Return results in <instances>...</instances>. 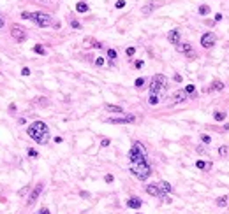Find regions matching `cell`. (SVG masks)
Here are the masks:
<instances>
[{
	"instance_id": "25",
	"label": "cell",
	"mask_w": 229,
	"mask_h": 214,
	"mask_svg": "<svg viewBox=\"0 0 229 214\" xmlns=\"http://www.w3.org/2000/svg\"><path fill=\"white\" fill-rule=\"evenodd\" d=\"M185 91H187L189 95H196V86H194V84H187V86H185Z\"/></svg>"
},
{
	"instance_id": "21",
	"label": "cell",
	"mask_w": 229,
	"mask_h": 214,
	"mask_svg": "<svg viewBox=\"0 0 229 214\" xmlns=\"http://www.w3.org/2000/svg\"><path fill=\"white\" fill-rule=\"evenodd\" d=\"M213 120H215V121H219V123H220V121H224V120H226V112L215 111V112H213Z\"/></svg>"
},
{
	"instance_id": "3",
	"label": "cell",
	"mask_w": 229,
	"mask_h": 214,
	"mask_svg": "<svg viewBox=\"0 0 229 214\" xmlns=\"http://www.w3.org/2000/svg\"><path fill=\"white\" fill-rule=\"evenodd\" d=\"M129 160H130V165L132 163H141V161H146V151L141 142H134L132 147L129 151Z\"/></svg>"
},
{
	"instance_id": "11",
	"label": "cell",
	"mask_w": 229,
	"mask_h": 214,
	"mask_svg": "<svg viewBox=\"0 0 229 214\" xmlns=\"http://www.w3.org/2000/svg\"><path fill=\"white\" fill-rule=\"evenodd\" d=\"M187 98H189V93L185 91V89H178V91H175L173 93V100L175 102H187Z\"/></svg>"
},
{
	"instance_id": "34",
	"label": "cell",
	"mask_w": 229,
	"mask_h": 214,
	"mask_svg": "<svg viewBox=\"0 0 229 214\" xmlns=\"http://www.w3.org/2000/svg\"><path fill=\"white\" fill-rule=\"evenodd\" d=\"M127 56H134V53H136V48H127Z\"/></svg>"
},
{
	"instance_id": "36",
	"label": "cell",
	"mask_w": 229,
	"mask_h": 214,
	"mask_svg": "<svg viewBox=\"0 0 229 214\" xmlns=\"http://www.w3.org/2000/svg\"><path fill=\"white\" fill-rule=\"evenodd\" d=\"M95 65H99V67H101V65H104V58H102V56L95 58Z\"/></svg>"
},
{
	"instance_id": "42",
	"label": "cell",
	"mask_w": 229,
	"mask_h": 214,
	"mask_svg": "<svg viewBox=\"0 0 229 214\" xmlns=\"http://www.w3.org/2000/svg\"><path fill=\"white\" fill-rule=\"evenodd\" d=\"M134 65H136V69H141V67H143V65H144V63H143V62H141V60H139V62H136Z\"/></svg>"
},
{
	"instance_id": "30",
	"label": "cell",
	"mask_w": 229,
	"mask_h": 214,
	"mask_svg": "<svg viewBox=\"0 0 229 214\" xmlns=\"http://www.w3.org/2000/svg\"><path fill=\"white\" fill-rule=\"evenodd\" d=\"M28 156H30V158H37V156H39V153H37L35 151V149H32V147H30V149H28Z\"/></svg>"
},
{
	"instance_id": "14",
	"label": "cell",
	"mask_w": 229,
	"mask_h": 214,
	"mask_svg": "<svg viewBox=\"0 0 229 214\" xmlns=\"http://www.w3.org/2000/svg\"><path fill=\"white\" fill-rule=\"evenodd\" d=\"M141 205H143V202L138 196H130L129 200H127V207H130V209H139Z\"/></svg>"
},
{
	"instance_id": "7",
	"label": "cell",
	"mask_w": 229,
	"mask_h": 214,
	"mask_svg": "<svg viewBox=\"0 0 229 214\" xmlns=\"http://www.w3.org/2000/svg\"><path fill=\"white\" fill-rule=\"evenodd\" d=\"M11 35L18 40V42H23V40L27 39V30L23 27H19L18 23H14L13 27H11Z\"/></svg>"
},
{
	"instance_id": "1",
	"label": "cell",
	"mask_w": 229,
	"mask_h": 214,
	"mask_svg": "<svg viewBox=\"0 0 229 214\" xmlns=\"http://www.w3.org/2000/svg\"><path fill=\"white\" fill-rule=\"evenodd\" d=\"M27 134L37 144H48V140H50V128L44 121H34L32 125H28Z\"/></svg>"
},
{
	"instance_id": "38",
	"label": "cell",
	"mask_w": 229,
	"mask_h": 214,
	"mask_svg": "<svg viewBox=\"0 0 229 214\" xmlns=\"http://www.w3.org/2000/svg\"><path fill=\"white\" fill-rule=\"evenodd\" d=\"M21 76H30V69H27V67H25V69L21 70Z\"/></svg>"
},
{
	"instance_id": "37",
	"label": "cell",
	"mask_w": 229,
	"mask_h": 214,
	"mask_svg": "<svg viewBox=\"0 0 229 214\" xmlns=\"http://www.w3.org/2000/svg\"><path fill=\"white\" fill-rule=\"evenodd\" d=\"M113 179H115V177H113L111 174H106V177H104V181H106V183H113Z\"/></svg>"
},
{
	"instance_id": "29",
	"label": "cell",
	"mask_w": 229,
	"mask_h": 214,
	"mask_svg": "<svg viewBox=\"0 0 229 214\" xmlns=\"http://www.w3.org/2000/svg\"><path fill=\"white\" fill-rule=\"evenodd\" d=\"M108 58L109 60H115V58H117V51H115V49H108Z\"/></svg>"
},
{
	"instance_id": "2",
	"label": "cell",
	"mask_w": 229,
	"mask_h": 214,
	"mask_svg": "<svg viewBox=\"0 0 229 214\" xmlns=\"http://www.w3.org/2000/svg\"><path fill=\"white\" fill-rule=\"evenodd\" d=\"M130 172L139 181H146L150 177V174H152V169H150V165L146 161H141V163H132L130 165Z\"/></svg>"
},
{
	"instance_id": "19",
	"label": "cell",
	"mask_w": 229,
	"mask_h": 214,
	"mask_svg": "<svg viewBox=\"0 0 229 214\" xmlns=\"http://www.w3.org/2000/svg\"><path fill=\"white\" fill-rule=\"evenodd\" d=\"M155 9V5L152 4V2H150V4H146V5H143V9H141V13L144 14V16H148L150 13H152V11Z\"/></svg>"
},
{
	"instance_id": "28",
	"label": "cell",
	"mask_w": 229,
	"mask_h": 214,
	"mask_svg": "<svg viewBox=\"0 0 229 214\" xmlns=\"http://www.w3.org/2000/svg\"><path fill=\"white\" fill-rule=\"evenodd\" d=\"M201 142L203 144H210L211 142V137H210V135H206V134H203L201 135Z\"/></svg>"
},
{
	"instance_id": "45",
	"label": "cell",
	"mask_w": 229,
	"mask_h": 214,
	"mask_svg": "<svg viewBox=\"0 0 229 214\" xmlns=\"http://www.w3.org/2000/svg\"><path fill=\"white\" fill-rule=\"evenodd\" d=\"M4 23H5V21H4V18H2V14H0V28L4 27Z\"/></svg>"
},
{
	"instance_id": "5",
	"label": "cell",
	"mask_w": 229,
	"mask_h": 214,
	"mask_svg": "<svg viewBox=\"0 0 229 214\" xmlns=\"http://www.w3.org/2000/svg\"><path fill=\"white\" fill-rule=\"evenodd\" d=\"M32 21L35 23L37 27L41 28H46V27H50L51 25V16L50 14H46V13H32Z\"/></svg>"
},
{
	"instance_id": "18",
	"label": "cell",
	"mask_w": 229,
	"mask_h": 214,
	"mask_svg": "<svg viewBox=\"0 0 229 214\" xmlns=\"http://www.w3.org/2000/svg\"><path fill=\"white\" fill-rule=\"evenodd\" d=\"M196 167H198V169H201V170H204V169H211V163H210V161H208V163H206V161H203V160H198V161H196Z\"/></svg>"
},
{
	"instance_id": "4",
	"label": "cell",
	"mask_w": 229,
	"mask_h": 214,
	"mask_svg": "<svg viewBox=\"0 0 229 214\" xmlns=\"http://www.w3.org/2000/svg\"><path fill=\"white\" fill-rule=\"evenodd\" d=\"M164 88H166V77L162 74H155L150 83V95H159Z\"/></svg>"
},
{
	"instance_id": "35",
	"label": "cell",
	"mask_w": 229,
	"mask_h": 214,
	"mask_svg": "<svg viewBox=\"0 0 229 214\" xmlns=\"http://www.w3.org/2000/svg\"><path fill=\"white\" fill-rule=\"evenodd\" d=\"M134 84H136V88H139V86H143V84H144V79H143V77H139V79H136V83H134Z\"/></svg>"
},
{
	"instance_id": "43",
	"label": "cell",
	"mask_w": 229,
	"mask_h": 214,
	"mask_svg": "<svg viewBox=\"0 0 229 214\" xmlns=\"http://www.w3.org/2000/svg\"><path fill=\"white\" fill-rule=\"evenodd\" d=\"M220 19H222V14L217 13V14H215V21H220Z\"/></svg>"
},
{
	"instance_id": "40",
	"label": "cell",
	"mask_w": 229,
	"mask_h": 214,
	"mask_svg": "<svg viewBox=\"0 0 229 214\" xmlns=\"http://www.w3.org/2000/svg\"><path fill=\"white\" fill-rule=\"evenodd\" d=\"M71 27H72V28H81V25H79L78 21H71Z\"/></svg>"
},
{
	"instance_id": "32",
	"label": "cell",
	"mask_w": 229,
	"mask_h": 214,
	"mask_svg": "<svg viewBox=\"0 0 229 214\" xmlns=\"http://www.w3.org/2000/svg\"><path fill=\"white\" fill-rule=\"evenodd\" d=\"M21 18H23V19H32V13H27V11H23V13H21Z\"/></svg>"
},
{
	"instance_id": "10",
	"label": "cell",
	"mask_w": 229,
	"mask_h": 214,
	"mask_svg": "<svg viewBox=\"0 0 229 214\" xmlns=\"http://www.w3.org/2000/svg\"><path fill=\"white\" fill-rule=\"evenodd\" d=\"M42 186H44V184H42V183H39L35 188H34V190H32L30 196H28V200H27V205H32V204H34V202L37 200V198H39L41 191H42Z\"/></svg>"
},
{
	"instance_id": "13",
	"label": "cell",
	"mask_w": 229,
	"mask_h": 214,
	"mask_svg": "<svg viewBox=\"0 0 229 214\" xmlns=\"http://www.w3.org/2000/svg\"><path fill=\"white\" fill-rule=\"evenodd\" d=\"M222 89H224V83H222V81H219V79H215L210 84V88H206L204 91L208 93V91H222Z\"/></svg>"
},
{
	"instance_id": "41",
	"label": "cell",
	"mask_w": 229,
	"mask_h": 214,
	"mask_svg": "<svg viewBox=\"0 0 229 214\" xmlns=\"http://www.w3.org/2000/svg\"><path fill=\"white\" fill-rule=\"evenodd\" d=\"M79 195L83 196V198H90V193H88V191H81Z\"/></svg>"
},
{
	"instance_id": "24",
	"label": "cell",
	"mask_w": 229,
	"mask_h": 214,
	"mask_svg": "<svg viewBox=\"0 0 229 214\" xmlns=\"http://www.w3.org/2000/svg\"><path fill=\"white\" fill-rule=\"evenodd\" d=\"M219 155L220 156H227L229 155V147L227 146H220L219 147Z\"/></svg>"
},
{
	"instance_id": "27",
	"label": "cell",
	"mask_w": 229,
	"mask_h": 214,
	"mask_svg": "<svg viewBox=\"0 0 229 214\" xmlns=\"http://www.w3.org/2000/svg\"><path fill=\"white\" fill-rule=\"evenodd\" d=\"M208 13H210V5H201V7H199V14L204 16V14H208Z\"/></svg>"
},
{
	"instance_id": "31",
	"label": "cell",
	"mask_w": 229,
	"mask_h": 214,
	"mask_svg": "<svg viewBox=\"0 0 229 214\" xmlns=\"http://www.w3.org/2000/svg\"><path fill=\"white\" fill-rule=\"evenodd\" d=\"M115 7H117V9H123V7H125V0H118L117 4H115Z\"/></svg>"
},
{
	"instance_id": "12",
	"label": "cell",
	"mask_w": 229,
	"mask_h": 214,
	"mask_svg": "<svg viewBox=\"0 0 229 214\" xmlns=\"http://www.w3.org/2000/svg\"><path fill=\"white\" fill-rule=\"evenodd\" d=\"M167 40H169V44L173 46H178L180 44V30H171L169 33H167Z\"/></svg>"
},
{
	"instance_id": "33",
	"label": "cell",
	"mask_w": 229,
	"mask_h": 214,
	"mask_svg": "<svg viewBox=\"0 0 229 214\" xmlns=\"http://www.w3.org/2000/svg\"><path fill=\"white\" fill-rule=\"evenodd\" d=\"M37 214H51V212H50V209H48V207H41V209L37 211Z\"/></svg>"
},
{
	"instance_id": "16",
	"label": "cell",
	"mask_w": 229,
	"mask_h": 214,
	"mask_svg": "<svg viewBox=\"0 0 229 214\" xmlns=\"http://www.w3.org/2000/svg\"><path fill=\"white\" fill-rule=\"evenodd\" d=\"M157 186L161 188V191H162V193H171V191H173V186H171L167 181H161Z\"/></svg>"
},
{
	"instance_id": "17",
	"label": "cell",
	"mask_w": 229,
	"mask_h": 214,
	"mask_svg": "<svg viewBox=\"0 0 229 214\" xmlns=\"http://www.w3.org/2000/svg\"><path fill=\"white\" fill-rule=\"evenodd\" d=\"M106 111L108 112H117V114H122L123 109L120 105H113V104H106Z\"/></svg>"
},
{
	"instance_id": "23",
	"label": "cell",
	"mask_w": 229,
	"mask_h": 214,
	"mask_svg": "<svg viewBox=\"0 0 229 214\" xmlns=\"http://www.w3.org/2000/svg\"><path fill=\"white\" fill-rule=\"evenodd\" d=\"M34 51H35L37 54H46V53H48V51H46V49L42 48L41 44H35V46H34Z\"/></svg>"
},
{
	"instance_id": "44",
	"label": "cell",
	"mask_w": 229,
	"mask_h": 214,
	"mask_svg": "<svg viewBox=\"0 0 229 214\" xmlns=\"http://www.w3.org/2000/svg\"><path fill=\"white\" fill-rule=\"evenodd\" d=\"M175 81H176V83H182V76H178V74H176V76H175Z\"/></svg>"
},
{
	"instance_id": "9",
	"label": "cell",
	"mask_w": 229,
	"mask_h": 214,
	"mask_svg": "<svg viewBox=\"0 0 229 214\" xmlns=\"http://www.w3.org/2000/svg\"><path fill=\"white\" fill-rule=\"evenodd\" d=\"M176 51H178V53H183L185 56H189V58H196V53L192 51V46H190L189 42H180V44L176 46Z\"/></svg>"
},
{
	"instance_id": "20",
	"label": "cell",
	"mask_w": 229,
	"mask_h": 214,
	"mask_svg": "<svg viewBox=\"0 0 229 214\" xmlns=\"http://www.w3.org/2000/svg\"><path fill=\"white\" fill-rule=\"evenodd\" d=\"M227 204H229L227 196H219V198H217V205H219V207H227Z\"/></svg>"
},
{
	"instance_id": "39",
	"label": "cell",
	"mask_w": 229,
	"mask_h": 214,
	"mask_svg": "<svg viewBox=\"0 0 229 214\" xmlns=\"http://www.w3.org/2000/svg\"><path fill=\"white\" fill-rule=\"evenodd\" d=\"M101 146H102V147L109 146V139H102V142H101Z\"/></svg>"
},
{
	"instance_id": "15",
	"label": "cell",
	"mask_w": 229,
	"mask_h": 214,
	"mask_svg": "<svg viewBox=\"0 0 229 214\" xmlns=\"http://www.w3.org/2000/svg\"><path fill=\"white\" fill-rule=\"evenodd\" d=\"M85 46H86V48H97V49L102 48V44H101L99 40L92 39V37H86V39H85Z\"/></svg>"
},
{
	"instance_id": "8",
	"label": "cell",
	"mask_w": 229,
	"mask_h": 214,
	"mask_svg": "<svg viewBox=\"0 0 229 214\" xmlns=\"http://www.w3.org/2000/svg\"><path fill=\"white\" fill-rule=\"evenodd\" d=\"M215 40H217V37H215V33L213 32H206L204 35L201 37V46L203 48H213L215 46Z\"/></svg>"
},
{
	"instance_id": "6",
	"label": "cell",
	"mask_w": 229,
	"mask_h": 214,
	"mask_svg": "<svg viewBox=\"0 0 229 214\" xmlns=\"http://www.w3.org/2000/svg\"><path fill=\"white\" fill-rule=\"evenodd\" d=\"M136 116L132 114H125V116H118V118H108L106 123H111V125H129V123H134Z\"/></svg>"
},
{
	"instance_id": "26",
	"label": "cell",
	"mask_w": 229,
	"mask_h": 214,
	"mask_svg": "<svg viewBox=\"0 0 229 214\" xmlns=\"http://www.w3.org/2000/svg\"><path fill=\"white\" fill-rule=\"evenodd\" d=\"M148 102H150V105H157V104H159V97H157V95H150Z\"/></svg>"
},
{
	"instance_id": "22",
	"label": "cell",
	"mask_w": 229,
	"mask_h": 214,
	"mask_svg": "<svg viewBox=\"0 0 229 214\" xmlns=\"http://www.w3.org/2000/svg\"><path fill=\"white\" fill-rule=\"evenodd\" d=\"M76 11L78 13H86V11H88V5H86L85 2H79V4L76 5Z\"/></svg>"
}]
</instances>
